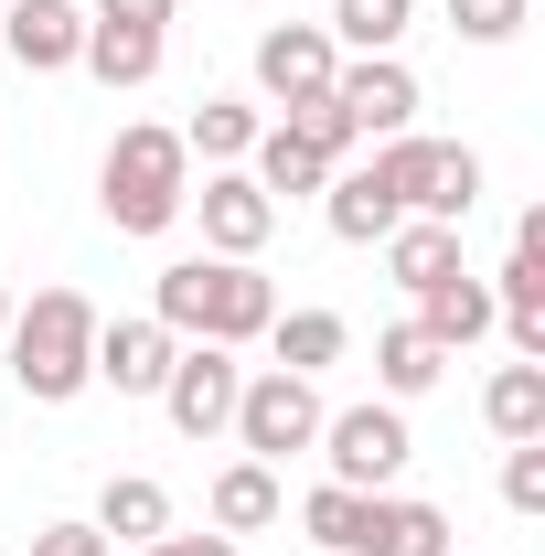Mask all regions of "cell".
Wrapping results in <instances>:
<instances>
[{
	"mask_svg": "<svg viewBox=\"0 0 545 556\" xmlns=\"http://www.w3.org/2000/svg\"><path fill=\"white\" fill-rule=\"evenodd\" d=\"M150 321L236 353V343H257L278 321V289L257 278V257H182V268H161V289H150Z\"/></svg>",
	"mask_w": 545,
	"mask_h": 556,
	"instance_id": "6da1fadb",
	"label": "cell"
},
{
	"mask_svg": "<svg viewBox=\"0 0 545 556\" xmlns=\"http://www.w3.org/2000/svg\"><path fill=\"white\" fill-rule=\"evenodd\" d=\"M11 386L33 407H65L97 386V300L86 289H33V311H11Z\"/></svg>",
	"mask_w": 545,
	"mask_h": 556,
	"instance_id": "7a4b0ae2",
	"label": "cell"
},
{
	"mask_svg": "<svg viewBox=\"0 0 545 556\" xmlns=\"http://www.w3.org/2000/svg\"><path fill=\"white\" fill-rule=\"evenodd\" d=\"M97 204H107L118 236H172L182 204H193V150H182V129H150V118L118 129L107 161H97Z\"/></svg>",
	"mask_w": 545,
	"mask_h": 556,
	"instance_id": "3957f363",
	"label": "cell"
},
{
	"mask_svg": "<svg viewBox=\"0 0 545 556\" xmlns=\"http://www.w3.org/2000/svg\"><path fill=\"white\" fill-rule=\"evenodd\" d=\"M310 439H321V386H310V375H246V386H236V450H246V460H289V450H310Z\"/></svg>",
	"mask_w": 545,
	"mask_h": 556,
	"instance_id": "277c9868",
	"label": "cell"
},
{
	"mask_svg": "<svg viewBox=\"0 0 545 556\" xmlns=\"http://www.w3.org/2000/svg\"><path fill=\"white\" fill-rule=\"evenodd\" d=\"M321 460H332V482L342 492H385L396 471H407V417L396 407H342V417H321V439H310Z\"/></svg>",
	"mask_w": 545,
	"mask_h": 556,
	"instance_id": "5b68a950",
	"label": "cell"
},
{
	"mask_svg": "<svg viewBox=\"0 0 545 556\" xmlns=\"http://www.w3.org/2000/svg\"><path fill=\"white\" fill-rule=\"evenodd\" d=\"M236 386H246V364L225 343H182L172 375H161V407H172L182 439H225V428H236Z\"/></svg>",
	"mask_w": 545,
	"mask_h": 556,
	"instance_id": "8992f818",
	"label": "cell"
},
{
	"mask_svg": "<svg viewBox=\"0 0 545 556\" xmlns=\"http://www.w3.org/2000/svg\"><path fill=\"white\" fill-rule=\"evenodd\" d=\"M332 108L353 118V139H407L417 129V75L396 54H353V65H332Z\"/></svg>",
	"mask_w": 545,
	"mask_h": 556,
	"instance_id": "52a82bcc",
	"label": "cell"
},
{
	"mask_svg": "<svg viewBox=\"0 0 545 556\" xmlns=\"http://www.w3.org/2000/svg\"><path fill=\"white\" fill-rule=\"evenodd\" d=\"M182 214H204V247H214V257H257V247L278 236V204L257 193V172H204V193H193Z\"/></svg>",
	"mask_w": 545,
	"mask_h": 556,
	"instance_id": "ba28073f",
	"label": "cell"
},
{
	"mask_svg": "<svg viewBox=\"0 0 545 556\" xmlns=\"http://www.w3.org/2000/svg\"><path fill=\"white\" fill-rule=\"evenodd\" d=\"M332 65H342V43L321 33V22H278V33H257V86H268L278 108L332 97Z\"/></svg>",
	"mask_w": 545,
	"mask_h": 556,
	"instance_id": "9c48e42d",
	"label": "cell"
},
{
	"mask_svg": "<svg viewBox=\"0 0 545 556\" xmlns=\"http://www.w3.org/2000/svg\"><path fill=\"white\" fill-rule=\"evenodd\" d=\"M0 22H11V65L22 75H65L86 54V11L75 0H0Z\"/></svg>",
	"mask_w": 545,
	"mask_h": 556,
	"instance_id": "30bf717a",
	"label": "cell"
},
{
	"mask_svg": "<svg viewBox=\"0 0 545 556\" xmlns=\"http://www.w3.org/2000/svg\"><path fill=\"white\" fill-rule=\"evenodd\" d=\"M172 353H182V332H161V321H97V386H118V396H161Z\"/></svg>",
	"mask_w": 545,
	"mask_h": 556,
	"instance_id": "8fae6325",
	"label": "cell"
},
{
	"mask_svg": "<svg viewBox=\"0 0 545 556\" xmlns=\"http://www.w3.org/2000/svg\"><path fill=\"white\" fill-rule=\"evenodd\" d=\"M321 214H332V236H342V247H385V236L407 225V204H396V193L375 182V161L332 172V182H321Z\"/></svg>",
	"mask_w": 545,
	"mask_h": 556,
	"instance_id": "7c38bea8",
	"label": "cell"
},
{
	"mask_svg": "<svg viewBox=\"0 0 545 556\" xmlns=\"http://www.w3.org/2000/svg\"><path fill=\"white\" fill-rule=\"evenodd\" d=\"M417 332L439 353H460V343H481L492 332V278H471V268H449L439 289H417Z\"/></svg>",
	"mask_w": 545,
	"mask_h": 556,
	"instance_id": "4fadbf2b",
	"label": "cell"
},
{
	"mask_svg": "<svg viewBox=\"0 0 545 556\" xmlns=\"http://www.w3.org/2000/svg\"><path fill=\"white\" fill-rule=\"evenodd\" d=\"M97 535H107V546H150V535H172V492L150 482V471H118V482L97 492Z\"/></svg>",
	"mask_w": 545,
	"mask_h": 556,
	"instance_id": "5bb4252c",
	"label": "cell"
},
{
	"mask_svg": "<svg viewBox=\"0 0 545 556\" xmlns=\"http://www.w3.org/2000/svg\"><path fill=\"white\" fill-rule=\"evenodd\" d=\"M75 65L97 75L107 97H118V86H150V75H161V33H129V22H86V54H75Z\"/></svg>",
	"mask_w": 545,
	"mask_h": 556,
	"instance_id": "9a60e30c",
	"label": "cell"
},
{
	"mask_svg": "<svg viewBox=\"0 0 545 556\" xmlns=\"http://www.w3.org/2000/svg\"><path fill=\"white\" fill-rule=\"evenodd\" d=\"M246 161H257V193H268V204H278V193L300 204V193H321V182L342 172V161H321L300 129H257V150H246Z\"/></svg>",
	"mask_w": 545,
	"mask_h": 556,
	"instance_id": "2e32d148",
	"label": "cell"
},
{
	"mask_svg": "<svg viewBox=\"0 0 545 556\" xmlns=\"http://www.w3.org/2000/svg\"><path fill=\"white\" fill-rule=\"evenodd\" d=\"M385 268H396V289H439V278L460 268V225H428V214H407V225L385 236Z\"/></svg>",
	"mask_w": 545,
	"mask_h": 556,
	"instance_id": "e0dca14e",
	"label": "cell"
},
{
	"mask_svg": "<svg viewBox=\"0 0 545 556\" xmlns=\"http://www.w3.org/2000/svg\"><path fill=\"white\" fill-rule=\"evenodd\" d=\"M481 417H492L503 450H514V439H545V364H503V375L481 386Z\"/></svg>",
	"mask_w": 545,
	"mask_h": 556,
	"instance_id": "ac0fdd59",
	"label": "cell"
},
{
	"mask_svg": "<svg viewBox=\"0 0 545 556\" xmlns=\"http://www.w3.org/2000/svg\"><path fill=\"white\" fill-rule=\"evenodd\" d=\"M460 535H449V514L439 503H385L375 492V535H364V556H449Z\"/></svg>",
	"mask_w": 545,
	"mask_h": 556,
	"instance_id": "d6986e66",
	"label": "cell"
},
{
	"mask_svg": "<svg viewBox=\"0 0 545 556\" xmlns=\"http://www.w3.org/2000/svg\"><path fill=\"white\" fill-rule=\"evenodd\" d=\"M257 525H278V471L268 460L214 471V535H257Z\"/></svg>",
	"mask_w": 545,
	"mask_h": 556,
	"instance_id": "ffe728a7",
	"label": "cell"
},
{
	"mask_svg": "<svg viewBox=\"0 0 545 556\" xmlns=\"http://www.w3.org/2000/svg\"><path fill=\"white\" fill-rule=\"evenodd\" d=\"M257 129H268V118H257L246 97H204V108H193V129H182V150H204L214 172H236V161L257 150Z\"/></svg>",
	"mask_w": 545,
	"mask_h": 556,
	"instance_id": "44dd1931",
	"label": "cell"
},
{
	"mask_svg": "<svg viewBox=\"0 0 545 556\" xmlns=\"http://www.w3.org/2000/svg\"><path fill=\"white\" fill-rule=\"evenodd\" d=\"M268 343H278V375H321V364H342V311H278L268 321Z\"/></svg>",
	"mask_w": 545,
	"mask_h": 556,
	"instance_id": "7402d4cb",
	"label": "cell"
},
{
	"mask_svg": "<svg viewBox=\"0 0 545 556\" xmlns=\"http://www.w3.org/2000/svg\"><path fill=\"white\" fill-rule=\"evenodd\" d=\"M300 525H310V546L364 556V535H375V492H342V482H321L310 503H300Z\"/></svg>",
	"mask_w": 545,
	"mask_h": 556,
	"instance_id": "603a6c76",
	"label": "cell"
},
{
	"mask_svg": "<svg viewBox=\"0 0 545 556\" xmlns=\"http://www.w3.org/2000/svg\"><path fill=\"white\" fill-rule=\"evenodd\" d=\"M375 375H385V396H428V386L449 375V353L428 343L417 321H396V332H375Z\"/></svg>",
	"mask_w": 545,
	"mask_h": 556,
	"instance_id": "cb8c5ba5",
	"label": "cell"
},
{
	"mask_svg": "<svg viewBox=\"0 0 545 556\" xmlns=\"http://www.w3.org/2000/svg\"><path fill=\"white\" fill-rule=\"evenodd\" d=\"M407 11H417V0H332L321 33L353 43V54H396V43H407Z\"/></svg>",
	"mask_w": 545,
	"mask_h": 556,
	"instance_id": "d4e9b609",
	"label": "cell"
},
{
	"mask_svg": "<svg viewBox=\"0 0 545 556\" xmlns=\"http://www.w3.org/2000/svg\"><path fill=\"white\" fill-rule=\"evenodd\" d=\"M471 204H481V161L460 150V139H439V161H428V225H471Z\"/></svg>",
	"mask_w": 545,
	"mask_h": 556,
	"instance_id": "484cf974",
	"label": "cell"
},
{
	"mask_svg": "<svg viewBox=\"0 0 545 556\" xmlns=\"http://www.w3.org/2000/svg\"><path fill=\"white\" fill-rule=\"evenodd\" d=\"M278 129H300L321 161H342V150H353V118H342L332 97H300V108H278Z\"/></svg>",
	"mask_w": 545,
	"mask_h": 556,
	"instance_id": "4316f807",
	"label": "cell"
},
{
	"mask_svg": "<svg viewBox=\"0 0 545 556\" xmlns=\"http://www.w3.org/2000/svg\"><path fill=\"white\" fill-rule=\"evenodd\" d=\"M503 503L514 514H545V439H514L503 450Z\"/></svg>",
	"mask_w": 545,
	"mask_h": 556,
	"instance_id": "83f0119b",
	"label": "cell"
},
{
	"mask_svg": "<svg viewBox=\"0 0 545 556\" xmlns=\"http://www.w3.org/2000/svg\"><path fill=\"white\" fill-rule=\"evenodd\" d=\"M524 11H535V0H449V22H460L471 43H514V33H524Z\"/></svg>",
	"mask_w": 545,
	"mask_h": 556,
	"instance_id": "f1b7e54d",
	"label": "cell"
},
{
	"mask_svg": "<svg viewBox=\"0 0 545 556\" xmlns=\"http://www.w3.org/2000/svg\"><path fill=\"white\" fill-rule=\"evenodd\" d=\"M33 556H118V546H107L97 525H43V535H33Z\"/></svg>",
	"mask_w": 545,
	"mask_h": 556,
	"instance_id": "f546056e",
	"label": "cell"
},
{
	"mask_svg": "<svg viewBox=\"0 0 545 556\" xmlns=\"http://www.w3.org/2000/svg\"><path fill=\"white\" fill-rule=\"evenodd\" d=\"M86 22H129V33H172V0H97Z\"/></svg>",
	"mask_w": 545,
	"mask_h": 556,
	"instance_id": "4dcf8cb0",
	"label": "cell"
},
{
	"mask_svg": "<svg viewBox=\"0 0 545 556\" xmlns=\"http://www.w3.org/2000/svg\"><path fill=\"white\" fill-rule=\"evenodd\" d=\"M139 556H236V535H150Z\"/></svg>",
	"mask_w": 545,
	"mask_h": 556,
	"instance_id": "1f68e13d",
	"label": "cell"
},
{
	"mask_svg": "<svg viewBox=\"0 0 545 556\" xmlns=\"http://www.w3.org/2000/svg\"><path fill=\"white\" fill-rule=\"evenodd\" d=\"M0 332H11V289H0Z\"/></svg>",
	"mask_w": 545,
	"mask_h": 556,
	"instance_id": "d6a6232c",
	"label": "cell"
},
{
	"mask_svg": "<svg viewBox=\"0 0 545 556\" xmlns=\"http://www.w3.org/2000/svg\"><path fill=\"white\" fill-rule=\"evenodd\" d=\"M449 556H460V546H449Z\"/></svg>",
	"mask_w": 545,
	"mask_h": 556,
	"instance_id": "836d02e7",
	"label": "cell"
}]
</instances>
